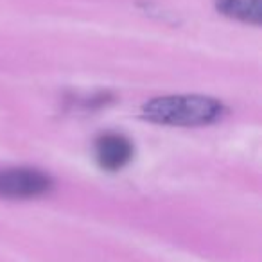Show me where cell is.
I'll return each instance as SVG.
<instances>
[{
  "instance_id": "cell-1",
  "label": "cell",
  "mask_w": 262,
  "mask_h": 262,
  "mask_svg": "<svg viewBox=\"0 0 262 262\" xmlns=\"http://www.w3.org/2000/svg\"><path fill=\"white\" fill-rule=\"evenodd\" d=\"M223 112L221 102L207 95H165L151 99L142 106L147 120L176 127L207 126L221 119Z\"/></svg>"
},
{
  "instance_id": "cell-2",
  "label": "cell",
  "mask_w": 262,
  "mask_h": 262,
  "mask_svg": "<svg viewBox=\"0 0 262 262\" xmlns=\"http://www.w3.org/2000/svg\"><path fill=\"white\" fill-rule=\"evenodd\" d=\"M51 189V176L38 171V169L15 167L0 171V198L31 200V198L43 196Z\"/></svg>"
},
{
  "instance_id": "cell-3",
  "label": "cell",
  "mask_w": 262,
  "mask_h": 262,
  "mask_svg": "<svg viewBox=\"0 0 262 262\" xmlns=\"http://www.w3.org/2000/svg\"><path fill=\"white\" fill-rule=\"evenodd\" d=\"M133 158V146L120 133H104L95 140V160L104 171H120Z\"/></svg>"
},
{
  "instance_id": "cell-4",
  "label": "cell",
  "mask_w": 262,
  "mask_h": 262,
  "mask_svg": "<svg viewBox=\"0 0 262 262\" xmlns=\"http://www.w3.org/2000/svg\"><path fill=\"white\" fill-rule=\"evenodd\" d=\"M215 8L228 18L258 26L262 20L260 0H215Z\"/></svg>"
}]
</instances>
